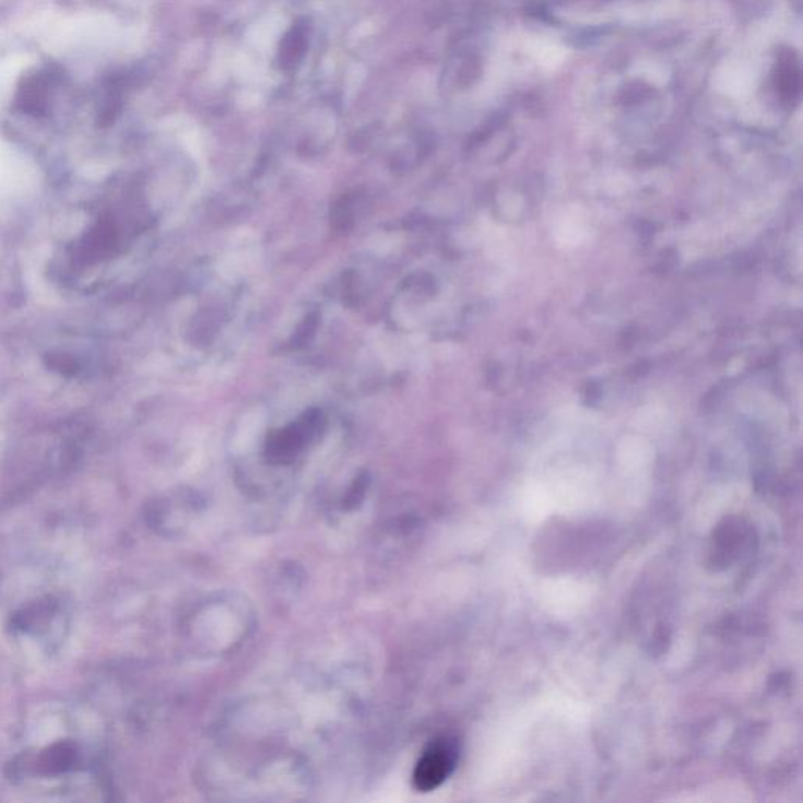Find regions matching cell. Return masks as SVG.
I'll return each instance as SVG.
<instances>
[{"label": "cell", "mask_w": 803, "mask_h": 803, "mask_svg": "<svg viewBox=\"0 0 803 803\" xmlns=\"http://www.w3.org/2000/svg\"><path fill=\"white\" fill-rule=\"evenodd\" d=\"M456 761L457 751L449 741L432 744L414 767V788L420 792L437 790L451 776Z\"/></svg>", "instance_id": "obj_1"}, {"label": "cell", "mask_w": 803, "mask_h": 803, "mask_svg": "<svg viewBox=\"0 0 803 803\" xmlns=\"http://www.w3.org/2000/svg\"><path fill=\"white\" fill-rule=\"evenodd\" d=\"M308 25L304 23L294 24V27L284 35L279 49L281 70H294L300 63L308 49Z\"/></svg>", "instance_id": "obj_2"}]
</instances>
